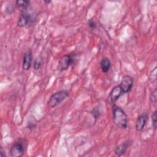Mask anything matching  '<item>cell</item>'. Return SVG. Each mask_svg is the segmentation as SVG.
<instances>
[{
    "instance_id": "cell-1",
    "label": "cell",
    "mask_w": 157,
    "mask_h": 157,
    "mask_svg": "<svg viewBox=\"0 0 157 157\" xmlns=\"http://www.w3.org/2000/svg\"><path fill=\"white\" fill-rule=\"evenodd\" d=\"M112 114L114 124L120 128L126 129L128 126V116L125 112L120 107L113 104Z\"/></svg>"
},
{
    "instance_id": "cell-2",
    "label": "cell",
    "mask_w": 157,
    "mask_h": 157,
    "mask_svg": "<svg viewBox=\"0 0 157 157\" xmlns=\"http://www.w3.org/2000/svg\"><path fill=\"white\" fill-rule=\"evenodd\" d=\"M69 96V92L67 90H59L53 94L49 98L48 101V106L50 108H54L64 101Z\"/></svg>"
},
{
    "instance_id": "cell-3",
    "label": "cell",
    "mask_w": 157,
    "mask_h": 157,
    "mask_svg": "<svg viewBox=\"0 0 157 157\" xmlns=\"http://www.w3.org/2000/svg\"><path fill=\"white\" fill-rule=\"evenodd\" d=\"M26 149V144L22 139L15 142L10 149V156L13 157H21L25 153Z\"/></svg>"
},
{
    "instance_id": "cell-4",
    "label": "cell",
    "mask_w": 157,
    "mask_h": 157,
    "mask_svg": "<svg viewBox=\"0 0 157 157\" xmlns=\"http://www.w3.org/2000/svg\"><path fill=\"white\" fill-rule=\"evenodd\" d=\"M74 59L71 55H65L63 56L59 60L57 69L59 71L67 70L73 64Z\"/></svg>"
},
{
    "instance_id": "cell-5",
    "label": "cell",
    "mask_w": 157,
    "mask_h": 157,
    "mask_svg": "<svg viewBox=\"0 0 157 157\" xmlns=\"http://www.w3.org/2000/svg\"><path fill=\"white\" fill-rule=\"evenodd\" d=\"M133 83H134L133 78L130 75H126L122 77L119 85L121 87L123 93H126L129 92L131 90L133 86Z\"/></svg>"
},
{
    "instance_id": "cell-6",
    "label": "cell",
    "mask_w": 157,
    "mask_h": 157,
    "mask_svg": "<svg viewBox=\"0 0 157 157\" xmlns=\"http://www.w3.org/2000/svg\"><path fill=\"white\" fill-rule=\"evenodd\" d=\"M34 21V18L31 14L27 12H23L21 13L18 17L17 21V26L19 27H25Z\"/></svg>"
},
{
    "instance_id": "cell-7",
    "label": "cell",
    "mask_w": 157,
    "mask_h": 157,
    "mask_svg": "<svg viewBox=\"0 0 157 157\" xmlns=\"http://www.w3.org/2000/svg\"><path fill=\"white\" fill-rule=\"evenodd\" d=\"M123 94L124 93L120 85H116L110 91L108 98L111 103L114 104Z\"/></svg>"
},
{
    "instance_id": "cell-8",
    "label": "cell",
    "mask_w": 157,
    "mask_h": 157,
    "mask_svg": "<svg viewBox=\"0 0 157 157\" xmlns=\"http://www.w3.org/2000/svg\"><path fill=\"white\" fill-rule=\"evenodd\" d=\"M148 118V113H144L138 117L136 121L135 128L136 131H141L144 128Z\"/></svg>"
},
{
    "instance_id": "cell-9",
    "label": "cell",
    "mask_w": 157,
    "mask_h": 157,
    "mask_svg": "<svg viewBox=\"0 0 157 157\" xmlns=\"http://www.w3.org/2000/svg\"><path fill=\"white\" fill-rule=\"evenodd\" d=\"M131 144V141L129 140H127L121 144H119L118 146H117L114 150V153L116 155L118 156H121L122 155H124L125 153L126 152L128 148Z\"/></svg>"
},
{
    "instance_id": "cell-10",
    "label": "cell",
    "mask_w": 157,
    "mask_h": 157,
    "mask_svg": "<svg viewBox=\"0 0 157 157\" xmlns=\"http://www.w3.org/2000/svg\"><path fill=\"white\" fill-rule=\"evenodd\" d=\"M33 61V54L31 50H28L24 55L22 63V67L24 70L28 71L30 69Z\"/></svg>"
},
{
    "instance_id": "cell-11",
    "label": "cell",
    "mask_w": 157,
    "mask_h": 157,
    "mask_svg": "<svg viewBox=\"0 0 157 157\" xmlns=\"http://www.w3.org/2000/svg\"><path fill=\"white\" fill-rule=\"evenodd\" d=\"M112 66L111 61L107 57H103L100 61V67L104 73L108 72Z\"/></svg>"
},
{
    "instance_id": "cell-12",
    "label": "cell",
    "mask_w": 157,
    "mask_h": 157,
    "mask_svg": "<svg viewBox=\"0 0 157 157\" xmlns=\"http://www.w3.org/2000/svg\"><path fill=\"white\" fill-rule=\"evenodd\" d=\"M29 3H30V2L29 1H26V0H24V1L17 0L15 1L16 6L21 11V12H26L27 9H28Z\"/></svg>"
},
{
    "instance_id": "cell-13",
    "label": "cell",
    "mask_w": 157,
    "mask_h": 157,
    "mask_svg": "<svg viewBox=\"0 0 157 157\" xmlns=\"http://www.w3.org/2000/svg\"><path fill=\"white\" fill-rule=\"evenodd\" d=\"M150 102L153 104H156V102H157V90H156V88H155L151 93L150 96Z\"/></svg>"
},
{
    "instance_id": "cell-14",
    "label": "cell",
    "mask_w": 157,
    "mask_h": 157,
    "mask_svg": "<svg viewBox=\"0 0 157 157\" xmlns=\"http://www.w3.org/2000/svg\"><path fill=\"white\" fill-rule=\"evenodd\" d=\"M156 74H157V67L155 66L152 71L150 72V75H149V78L150 80L152 82H154L156 80Z\"/></svg>"
},
{
    "instance_id": "cell-15",
    "label": "cell",
    "mask_w": 157,
    "mask_h": 157,
    "mask_svg": "<svg viewBox=\"0 0 157 157\" xmlns=\"http://www.w3.org/2000/svg\"><path fill=\"white\" fill-rule=\"evenodd\" d=\"M42 59L40 57H37L36 58V59H35L34 62V64H33V67L35 70H38L40 68L41 66H42Z\"/></svg>"
},
{
    "instance_id": "cell-16",
    "label": "cell",
    "mask_w": 157,
    "mask_h": 157,
    "mask_svg": "<svg viewBox=\"0 0 157 157\" xmlns=\"http://www.w3.org/2000/svg\"><path fill=\"white\" fill-rule=\"evenodd\" d=\"M91 113L93 117H94L95 121H96L97 119L99 118V116H100V114H101L100 110H99V108L98 107H94V108L92 110V111H91Z\"/></svg>"
},
{
    "instance_id": "cell-17",
    "label": "cell",
    "mask_w": 157,
    "mask_h": 157,
    "mask_svg": "<svg viewBox=\"0 0 157 157\" xmlns=\"http://www.w3.org/2000/svg\"><path fill=\"white\" fill-rule=\"evenodd\" d=\"M151 120H152V125L154 128V129L156 128L157 126V111L155 110L152 114L151 116Z\"/></svg>"
},
{
    "instance_id": "cell-18",
    "label": "cell",
    "mask_w": 157,
    "mask_h": 157,
    "mask_svg": "<svg viewBox=\"0 0 157 157\" xmlns=\"http://www.w3.org/2000/svg\"><path fill=\"white\" fill-rule=\"evenodd\" d=\"M87 24L88 25V26L91 28V29H96V27H97V23L94 20H93V19H90L88 22H87Z\"/></svg>"
},
{
    "instance_id": "cell-19",
    "label": "cell",
    "mask_w": 157,
    "mask_h": 157,
    "mask_svg": "<svg viewBox=\"0 0 157 157\" xmlns=\"http://www.w3.org/2000/svg\"><path fill=\"white\" fill-rule=\"evenodd\" d=\"M13 11V7L11 4H7V6L6 7V12L7 13H11Z\"/></svg>"
},
{
    "instance_id": "cell-20",
    "label": "cell",
    "mask_w": 157,
    "mask_h": 157,
    "mask_svg": "<svg viewBox=\"0 0 157 157\" xmlns=\"http://www.w3.org/2000/svg\"><path fill=\"white\" fill-rule=\"evenodd\" d=\"M0 155H1V157H4L6 156V154H5V152L2 148V147H1V150H0Z\"/></svg>"
},
{
    "instance_id": "cell-21",
    "label": "cell",
    "mask_w": 157,
    "mask_h": 157,
    "mask_svg": "<svg viewBox=\"0 0 157 157\" xmlns=\"http://www.w3.org/2000/svg\"><path fill=\"white\" fill-rule=\"evenodd\" d=\"M44 2H45V3H48V4H49V3L51 2V1H44Z\"/></svg>"
}]
</instances>
